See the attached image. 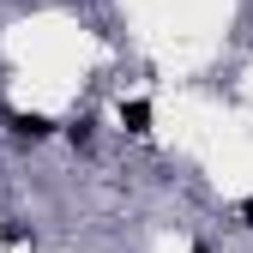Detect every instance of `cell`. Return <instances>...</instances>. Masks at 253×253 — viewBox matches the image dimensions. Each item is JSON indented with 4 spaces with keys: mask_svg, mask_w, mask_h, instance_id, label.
<instances>
[{
    "mask_svg": "<svg viewBox=\"0 0 253 253\" xmlns=\"http://www.w3.org/2000/svg\"><path fill=\"white\" fill-rule=\"evenodd\" d=\"M121 133H133V139H145V133H151V103H145V97L121 103Z\"/></svg>",
    "mask_w": 253,
    "mask_h": 253,
    "instance_id": "obj_1",
    "label": "cell"
},
{
    "mask_svg": "<svg viewBox=\"0 0 253 253\" xmlns=\"http://www.w3.org/2000/svg\"><path fill=\"white\" fill-rule=\"evenodd\" d=\"M48 115H12V139H24V145H37V139H48Z\"/></svg>",
    "mask_w": 253,
    "mask_h": 253,
    "instance_id": "obj_2",
    "label": "cell"
},
{
    "mask_svg": "<svg viewBox=\"0 0 253 253\" xmlns=\"http://www.w3.org/2000/svg\"><path fill=\"white\" fill-rule=\"evenodd\" d=\"M67 139H73V145L84 151V145H90V121H73V126H67Z\"/></svg>",
    "mask_w": 253,
    "mask_h": 253,
    "instance_id": "obj_3",
    "label": "cell"
},
{
    "mask_svg": "<svg viewBox=\"0 0 253 253\" xmlns=\"http://www.w3.org/2000/svg\"><path fill=\"white\" fill-rule=\"evenodd\" d=\"M241 217H247V229H253V199H247V205H241Z\"/></svg>",
    "mask_w": 253,
    "mask_h": 253,
    "instance_id": "obj_4",
    "label": "cell"
}]
</instances>
